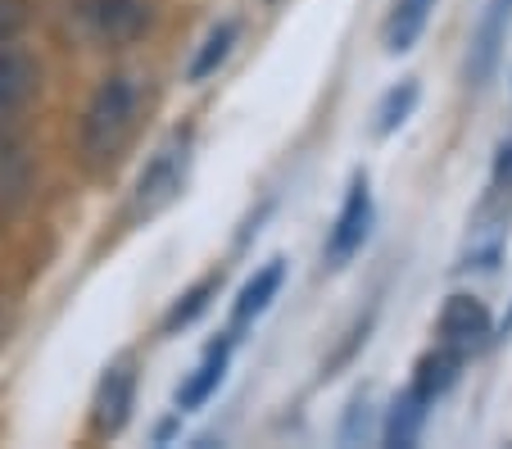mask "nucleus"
I'll list each match as a JSON object with an SVG mask.
<instances>
[{"label":"nucleus","mask_w":512,"mask_h":449,"mask_svg":"<svg viewBox=\"0 0 512 449\" xmlns=\"http://www.w3.org/2000/svg\"><path fill=\"white\" fill-rule=\"evenodd\" d=\"M145 78L136 73H109L100 87L91 91L87 114H82V155L91 164H114L127 146H132L136 127L145 118Z\"/></svg>","instance_id":"f257e3e1"},{"label":"nucleus","mask_w":512,"mask_h":449,"mask_svg":"<svg viewBox=\"0 0 512 449\" xmlns=\"http://www.w3.org/2000/svg\"><path fill=\"white\" fill-rule=\"evenodd\" d=\"M191 159V132H173L150 155V164L141 168V177L132 186V205H127L132 223H150V218H159L164 209H173L182 200L186 182H191Z\"/></svg>","instance_id":"f03ea898"},{"label":"nucleus","mask_w":512,"mask_h":449,"mask_svg":"<svg viewBox=\"0 0 512 449\" xmlns=\"http://www.w3.org/2000/svg\"><path fill=\"white\" fill-rule=\"evenodd\" d=\"M78 23L100 46H132L150 32L155 5L150 0H78Z\"/></svg>","instance_id":"7ed1b4c3"},{"label":"nucleus","mask_w":512,"mask_h":449,"mask_svg":"<svg viewBox=\"0 0 512 449\" xmlns=\"http://www.w3.org/2000/svg\"><path fill=\"white\" fill-rule=\"evenodd\" d=\"M372 218H377V205H372V186H368V173H358L349 182V196L340 205L336 223L327 232V264L331 268H345L363 245H368V232H372Z\"/></svg>","instance_id":"20e7f679"},{"label":"nucleus","mask_w":512,"mask_h":449,"mask_svg":"<svg viewBox=\"0 0 512 449\" xmlns=\"http://www.w3.org/2000/svg\"><path fill=\"white\" fill-rule=\"evenodd\" d=\"M512 28V0H490L481 10V23H476L472 41H467V87H485L499 69L503 41H508Z\"/></svg>","instance_id":"39448f33"},{"label":"nucleus","mask_w":512,"mask_h":449,"mask_svg":"<svg viewBox=\"0 0 512 449\" xmlns=\"http://www.w3.org/2000/svg\"><path fill=\"white\" fill-rule=\"evenodd\" d=\"M435 332H440V345H454V350L472 354L490 341L494 318H490V309H485V300L458 291V295L445 300V309H440V318H435Z\"/></svg>","instance_id":"423d86ee"},{"label":"nucleus","mask_w":512,"mask_h":449,"mask_svg":"<svg viewBox=\"0 0 512 449\" xmlns=\"http://www.w3.org/2000/svg\"><path fill=\"white\" fill-rule=\"evenodd\" d=\"M132 409H136V372H132V363H114L100 377L96 404H91V431L105 440L118 436L132 422Z\"/></svg>","instance_id":"0eeeda50"},{"label":"nucleus","mask_w":512,"mask_h":449,"mask_svg":"<svg viewBox=\"0 0 512 449\" xmlns=\"http://www.w3.org/2000/svg\"><path fill=\"white\" fill-rule=\"evenodd\" d=\"M232 345H236V336L227 332L223 341H213L209 350H204V359H200V368L191 372V377L177 386V413H191V409H204V404L218 395V386H223V377H227V363H232Z\"/></svg>","instance_id":"6e6552de"},{"label":"nucleus","mask_w":512,"mask_h":449,"mask_svg":"<svg viewBox=\"0 0 512 449\" xmlns=\"http://www.w3.org/2000/svg\"><path fill=\"white\" fill-rule=\"evenodd\" d=\"M41 87V69L28 50H19L10 37H0V114L23 109Z\"/></svg>","instance_id":"1a4fd4ad"},{"label":"nucleus","mask_w":512,"mask_h":449,"mask_svg":"<svg viewBox=\"0 0 512 449\" xmlns=\"http://www.w3.org/2000/svg\"><path fill=\"white\" fill-rule=\"evenodd\" d=\"M281 282H286V259H268V264L241 286V295H236V304H232V336H241L245 327H254L263 313L272 309V300L281 295Z\"/></svg>","instance_id":"9d476101"},{"label":"nucleus","mask_w":512,"mask_h":449,"mask_svg":"<svg viewBox=\"0 0 512 449\" xmlns=\"http://www.w3.org/2000/svg\"><path fill=\"white\" fill-rule=\"evenodd\" d=\"M431 14H435V0H395L386 14V28H381L386 55H408L417 46V37L426 32Z\"/></svg>","instance_id":"9b49d317"},{"label":"nucleus","mask_w":512,"mask_h":449,"mask_svg":"<svg viewBox=\"0 0 512 449\" xmlns=\"http://www.w3.org/2000/svg\"><path fill=\"white\" fill-rule=\"evenodd\" d=\"M463 359H467V354L454 350V345H435V350L422 354V363H417L413 391L422 395L426 404H435V400H440V395H445L449 386L458 381V372H463Z\"/></svg>","instance_id":"f8f14e48"},{"label":"nucleus","mask_w":512,"mask_h":449,"mask_svg":"<svg viewBox=\"0 0 512 449\" xmlns=\"http://www.w3.org/2000/svg\"><path fill=\"white\" fill-rule=\"evenodd\" d=\"M426 409L431 404L422 400V395L408 386L404 395H395V404H390V413H386V427H381V440H386L390 449H408V445H417V436H422V427H426Z\"/></svg>","instance_id":"ddd939ff"},{"label":"nucleus","mask_w":512,"mask_h":449,"mask_svg":"<svg viewBox=\"0 0 512 449\" xmlns=\"http://www.w3.org/2000/svg\"><path fill=\"white\" fill-rule=\"evenodd\" d=\"M218 291H223V273H204L200 282L191 286V291H182L177 295V304L164 313V336H177V332H186V327L200 318L204 309H209L213 300H218Z\"/></svg>","instance_id":"4468645a"},{"label":"nucleus","mask_w":512,"mask_h":449,"mask_svg":"<svg viewBox=\"0 0 512 449\" xmlns=\"http://www.w3.org/2000/svg\"><path fill=\"white\" fill-rule=\"evenodd\" d=\"M236 37H241V23H236V19H223V23H218V28L204 37V46L195 50V59H191V69H186V78H191V82L213 78V73L227 64V55H232Z\"/></svg>","instance_id":"2eb2a0df"},{"label":"nucleus","mask_w":512,"mask_h":449,"mask_svg":"<svg viewBox=\"0 0 512 449\" xmlns=\"http://www.w3.org/2000/svg\"><path fill=\"white\" fill-rule=\"evenodd\" d=\"M417 96H422V87H417L413 78H404L399 87H390L386 96H381V105H377V137H390V132H399V127L413 118Z\"/></svg>","instance_id":"dca6fc26"},{"label":"nucleus","mask_w":512,"mask_h":449,"mask_svg":"<svg viewBox=\"0 0 512 449\" xmlns=\"http://www.w3.org/2000/svg\"><path fill=\"white\" fill-rule=\"evenodd\" d=\"M503 327H508V332H512V309H508V318H503Z\"/></svg>","instance_id":"f3484780"}]
</instances>
